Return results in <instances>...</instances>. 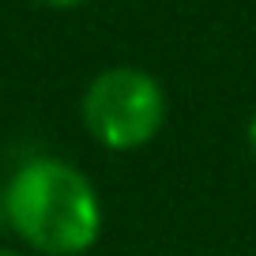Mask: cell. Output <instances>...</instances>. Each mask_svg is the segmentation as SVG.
<instances>
[{
	"label": "cell",
	"mask_w": 256,
	"mask_h": 256,
	"mask_svg": "<svg viewBox=\"0 0 256 256\" xmlns=\"http://www.w3.org/2000/svg\"><path fill=\"white\" fill-rule=\"evenodd\" d=\"M0 230H8V208H4V188H0Z\"/></svg>",
	"instance_id": "obj_5"
},
{
	"label": "cell",
	"mask_w": 256,
	"mask_h": 256,
	"mask_svg": "<svg viewBox=\"0 0 256 256\" xmlns=\"http://www.w3.org/2000/svg\"><path fill=\"white\" fill-rule=\"evenodd\" d=\"M38 4H46V8H80V4H87V0H38Z\"/></svg>",
	"instance_id": "obj_3"
},
{
	"label": "cell",
	"mask_w": 256,
	"mask_h": 256,
	"mask_svg": "<svg viewBox=\"0 0 256 256\" xmlns=\"http://www.w3.org/2000/svg\"><path fill=\"white\" fill-rule=\"evenodd\" d=\"M166 110L170 102L162 83L132 64L98 72L80 98V117L90 140L117 154L140 151L151 144L166 124Z\"/></svg>",
	"instance_id": "obj_2"
},
{
	"label": "cell",
	"mask_w": 256,
	"mask_h": 256,
	"mask_svg": "<svg viewBox=\"0 0 256 256\" xmlns=\"http://www.w3.org/2000/svg\"><path fill=\"white\" fill-rule=\"evenodd\" d=\"M245 144H248V151H252V158H256V113H252V120H248V128H245Z\"/></svg>",
	"instance_id": "obj_4"
},
{
	"label": "cell",
	"mask_w": 256,
	"mask_h": 256,
	"mask_svg": "<svg viewBox=\"0 0 256 256\" xmlns=\"http://www.w3.org/2000/svg\"><path fill=\"white\" fill-rule=\"evenodd\" d=\"M8 230L42 256H83L102 234V200L83 170L38 154L4 184Z\"/></svg>",
	"instance_id": "obj_1"
},
{
	"label": "cell",
	"mask_w": 256,
	"mask_h": 256,
	"mask_svg": "<svg viewBox=\"0 0 256 256\" xmlns=\"http://www.w3.org/2000/svg\"><path fill=\"white\" fill-rule=\"evenodd\" d=\"M0 256H23V252H16V248H8V245H0Z\"/></svg>",
	"instance_id": "obj_6"
}]
</instances>
